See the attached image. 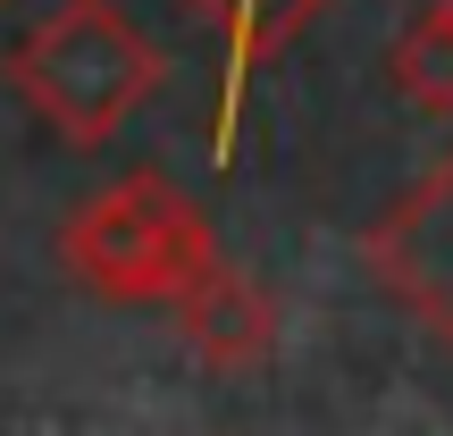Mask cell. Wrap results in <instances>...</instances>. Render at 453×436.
<instances>
[{
    "mask_svg": "<svg viewBox=\"0 0 453 436\" xmlns=\"http://www.w3.org/2000/svg\"><path fill=\"white\" fill-rule=\"evenodd\" d=\"M0 76L34 126H50L67 151H101L160 93L168 59L118 0H59L42 26H26L0 50Z\"/></svg>",
    "mask_w": 453,
    "mask_h": 436,
    "instance_id": "cell-1",
    "label": "cell"
},
{
    "mask_svg": "<svg viewBox=\"0 0 453 436\" xmlns=\"http://www.w3.org/2000/svg\"><path fill=\"white\" fill-rule=\"evenodd\" d=\"M219 260V226L185 185L160 168H127V177L93 185L76 210L59 218V269L101 302H151L168 310L202 269Z\"/></svg>",
    "mask_w": 453,
    "mask_h": 436,
    "instance_id": "cell-2",
    "label": "cell"
},
{
    "mask_svg": "<svg viewBox=\"0 0 453 436\" xmlns=\"http://www.w3.org/2000/svg\"><path fill=\"white\" fill-rule=\"evenodd\" d=\"M361 269L420 336H437L453 353V151H437L403 185V202L387 218H370Z\"/></svg>",
    "mask_w": 453,
    "mask_h": 436,
    "instance_id": "cell-3",
    "label": "cell"
},
{
    "mask_svg": "<svg viewBox=\"0 0 453 436\" xmlns=\"http://www.w3.org/2000/svg\"><path fill=\"white\" fill-rule=\"evenodd\" d=\"M185 9H194L202 26L219 34V110H211V160L226 168V160H235V134H243V101H252V84L269 76V67L286 59V42L311 26V17H327L336 0H185Z\"/></svg>",
    "mask_w": 453,
    "mask_h": 436,
    "instance_id": "cell-4",
    "label": "cell"
},
{
    "mask_svg": "<svg viewBox=\"0 0 453 436\" xmlns=\"http://www.w3.org/2000/svg\"><path fill=\"white\" fill-rule=\"evenodd\" d=\"M168 310H177V336L194 344L202 370L243 378V370H260V361L277 353V294L260 286V277H243L226 252H219Z\"/></svg>",
    "mask_w": 453,
    "mask_h": 436,
    "instance_id": "cell-5",
    "label": "cell"
},
{
    "mask_svg": "<svg viewBox=\"0 0 453 436\" xmlns=\"http://www.w3.org/2000/svg\"><path fill=\"white\" fill-rule=\"evenodd\" d=\"M387 84L420 118H453V26H437V17L420 9L403 34H395V50H387Z\"/></svg>",
    "mask_w": 453,
    "mask_h": 436,
    "instance_id": "cell-6",
    "label": "cell"
},
{
    "mask_svg": "<svg viewBox=\"0 0 453 436\" xmlns=\"http://www.w3.org/2000/svg\"><path fill=\"white\" fill-rule=\"evenodd\" d=\"M428 17H437V26H453V0H428Z\"/></svg>",
    "mask_w": 453,
    "mask_h": 436,
    "instance_id": "cell-7",
    "label": "cell"
},
{
    "mask_svg": "<svg viewBox=\"0 0 453 436\" xmlns=\"http://www.w3.org/2000/svg\"><path fill=\"white\" fill-rule=\"evenodd\" d=\"M0 9H17V0H0Z\"/></svg>",
    "mask_w": 453,
    "mask_h": 436,
    "instance_id": "cell-8",
    "label": "cell"
}]
</instances>
